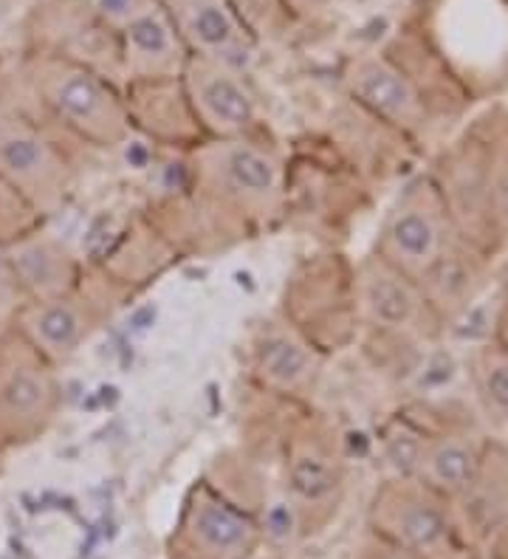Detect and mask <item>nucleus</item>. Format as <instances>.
<instances>
[{"mask_svg":"<svg viewBox=\"0 0 508 559\" xmlns=\"http://www.w3.org/2000/svg\"><path fill=\"white\" fill-rule=\"evenodd\" d=\"M26 80L43 108L82 142L119 147L130 136L128 99L105 71L57 51H40L26 60Z\"/></svg>","mask_w":508,"mask_h":559,"instance_id":"1","label":"nucleus"},{"mask_svg":"<svg viewBox=\"0 0 508 559\" xmlns=\"http://www.w3.org/2000/svg\"><path fill=\"white\" fill-rule=\"evenodd\" d=\"M196 190L249 224L280 218L288 199L285 164L255 136L201 139L190 153Z\"/></svg>","mask_w":508,"mask_h":559,"instance_id":"2","label":"nucleus"},{"mask_svg":"<svg viewBox=\"0 0 508 559\" xmlns=\"http://www.w3.org/2000/svg\"><path fill=\"white\" fill-rule=\"evenodd\" d=\"M454 238L458 226L447 195L435 181L418 178L387 210L373 254L418 280L433 294L438 277L452 263Z\"/></svg>","mask_w":508,"mask_h":559,"instance_id":"3","label":"nucleus"},{"mask_svg":"<svg viewBox=\"0 0 508 559\" xmlns=\"http://www.w3.org/2000/svg\"><path fill=\"white\" fill-rule=\"evenodd\" d=\"M0 185L17 192L40 215H55L71 195L74 170L32 119L0 114Z\"/></svg>","mask_w":508,"mask_h":559,"instance_id":"4","label":"nucleus"},{"mask_svg":"<svg viewBox=\"0 0 508 559\" xmlns=\"http://www.w3.org/2000/svg\"><path fill=\"white\" fill-rule=\"evenodd\" d=\"M353 308L365 325L399 340H433L440 331L433 294L379 254H367L353 272Z\"/></svg>","mask_w":508,"mask_h":559,"instance_id":"5","label":"nucleus"},{"mask_svg":"<svg viewBox=\"0 0 508 559\" xmlns=\"http://www.w3.org/2000/svg\"><path fill=\"white\" fill-rule=\"evenodd\" d=\"M178 82L203 139L255 136L260 103L251 88L249 71L190 55Z\"/></svg>","mask_w":508,"mask_h":559,"instance_id":"6","label":"nucleus"},{"mask_svg":"<svg viewBox=\"0 0 508 559\" xmlns=\"http://www.w3.org/2000/svg\"><path fill=\"white\" fill-rule=\"evenodd\" d=\"M60 409L55 365L17 334L0 345V441H32L51 427Z\"/></svg>","mask_w":508,"mask_h":559,"instance_id":"7","label":"nucleus"},{"mask_svg":"<svg viewBox=\"0 0 508 559\" xmlns=\"http://www.w3.org/2000/svg\"><path fill=\"white\" fill-rule=\"evenodd\" d=\"M342 85L353 103L395 133L415 136L427 128L429 110L413 76L387 55L359 51L342 66Z\"/></svg>","mask_w":508,"mask_h":559,"instance_id":"8","label":"nucleus"},{"mask_svg":"<svg viewBox=\"0 0 508 559\" xmlns=\"http://www.w3.org/2000/svg\"><path fill=\"white\" fill-rule=\"evenodd\" d=\"M119 55V74L130 82L178 80L190 57L181 35L158 0H139L110 26Z\"/></svg>","mask_w":508,"mask_h":559,"instance_id":"9","label":"nucleus"},{"mask_svg":"<svg viewBox=\"0 0 508 559\" xmlns=\"http://www.w3.org/2000/svg\"><path fill=\"white\" fill-rule=\"evenodd\" d=\"M190 55L221 60L249 71L258 60V40L240 21L232 0H158Z\"/></svg>","mask_w":508,"mask_h":559,"instance_id":"10","label":"nucleus"},{"mask_svg":"<svg viewBox=\"0 0 508 559\" xmlns=\"http://www.w3.org/2000/svg\"><path fill=\"white\" fill-rule=\"evenodd\" d=\"M251 376L274 396L311 399L322 379L317 345L288 320H269L251 342Z\"/></svg>","mask_w":508,"mask_h":559,"instance_id":"11","label":"nucleus"},{"mask_svg":"<svg viewBox=\"0 0 508 559\" xmlns=\"http://www.w3.org/2000/svg\"><path fill=\"white\" fill-rule=\"evenodd\" d=\"M14 320L17 334L55 368L74 359L99 328L94 306L80 300L76 292L48 300H26L17 308Z\"/></svg>","mask_w":508,"mask_h":559,"instance_id":"12","label":"nucleus"},{"mask_svg":"<svg viewBox=\"0 0 508 559\" xmlns=\"http://www.w3.org/2000/svg\"><path fill=\"white\" fill-rule=\"evenodd\" d=\"M181 532L201 559H249L263 537V525L217 491L201 486L187 500Z\"/></svg>","mask_w":508,"mask_h":559,"instance_id":"13","label":"nucleus"},{"mask_svg":"<svg viewBox=\"0 0 508 559\" xmlns=\"http://www.w3.org/2000/svg\"><path fill=\"white\" fill-rule=\"evenodd\" d=\"M14 283L26 294V300H48L62 294L76 292V266L74 254L62 240L51 235H26L3 249Z\"/></svg>","mask_w":508,"mask_h":559,"instance_id":"14","label":"nucleus"},{"mask_svg":"<svg viewBox=\"0 0 508 559\" xmlns=\"http://www.w3.org/2000/svg\"><path fill=\"white\" fill-rule=\"evenodd\" d=\"M406 472L435 495H463L481 475V455L474 443L461 436H421L413 432Z\"/></svg>","mask_w":508,"mask_h":559,"instance_id":"15","label":"nucleus"},{"mask_svg":"<svg viewBox=\"0 0 508 559\" xmlns=\"http://www.w3.org/2000/svg\"><path fill=\"white\" fill-rule=\"evenodd\" d=\"M339 484H342V461L326 436L305 432L288 443L285 486H288V500L297 509L328 503Z\"/></svg>","mask_w":508,"mask_h":559,"instance_id":"16","label":"nucleus"},{"mask_svg":"<svg viewBox=\"0 0 508 559\" xmlns=\"http://www.w3.org/2000/svg\"><path fill=\"white\" fill-rule=\"evenodd\" d=\"M379 525L410 548H433L444 537V520L433 506L421 500L410 484H393L376 500Z\"/></svg>","mask_w":508,"mask_h":559,"instance_id":"17","label":"nucleus"},{"mask_svg":"<svg viewBox=\"0 0 508 559\" xmlns=\"http://www.w3.org/2000/svg\"><path fill=\"white\" fill-rule=\"evenodd\" d=\"M469 379L483 407L508 421V354L495 340L483 342L469 356Z\"/></svg>","mask_w":508,"mask_h":559,"instance_id":"18","label":"nucleus"},{"mask_svg":"<svg viewBox=\"0 0 508 559\" xmlns=\"http://www.w3.org/2000/svg\"><path fill=\"white\" fill-rule=\"evenodd\" d=\"M486 215L508 252V142L497 144L486 173Z\"/></svg>","mask_w":508,"mask_h":559,"instance_id":"19","label":"nucleus"},{"mask_svg":"<svg viewBox=\"0 0 508 559\" xmlns=\"http://www.w3.org/2000/svg\"><path fill=\"white\" fill-rule=\"evenodd\" d=\"M14 292H21V288L14 283V274L12 269H9L7 254L0 252V302H12Z\"/></svg>","mask_w":508,"mask_h":559,"instance_id":"20","label":"nucleus"},{"mask_svg":"<svg viewBox=\"0 0 508 559\" xmlns=\"http://www.w3.org/2000/svg\"><path fill=\"white\" fill-rule=\"evenodd\" d=\"M283 3L288 7V12H292L294 17H308V14L322 12L331 0H283Z\"/></svg>","mask_w":508,"mask_h":559,"instance_id":"21","label":"nucleus"},{"mask_svg":"<svg viewBox=\"0 0 508 559\" xmlns=\"http://www.w3.org/2000/svg\"><path fill=\"white\" fill-rule=\"evenodd\" d=\"M492 340H495L497 345L508 354V308L506 306H500V314H497L495 320V336H492Z\"/></svg>","mask_w":508,"mask_h":559,"instance_id":"22","label":"nucleus"},{"mask_svg":"<svg viewBox=\"0 0 508 559\" xmlns=\"http://www.w3.org/2000/svg\"><path fill=\"white\" fill-rule=\"evenodd\" d=\"M500 297H503V306L508 308V254L500 266Z\"/></svg>","mask_w":508,"mask_h":559,"instance_id":"23","label":"nucleus"},{"mask_svg":"<svg viewBox=\"0 0 508 559\" xmlns=\"http://www.w3.org/2000/svg\"><path fill=\"white\" fill-rule=\"evenodd\" d=\"M506 142H508V136H506Z\"/></svg>","mask_w":508,"mask_h":559,"instance_id":"24","label":"nucleus"}]
</instances>
